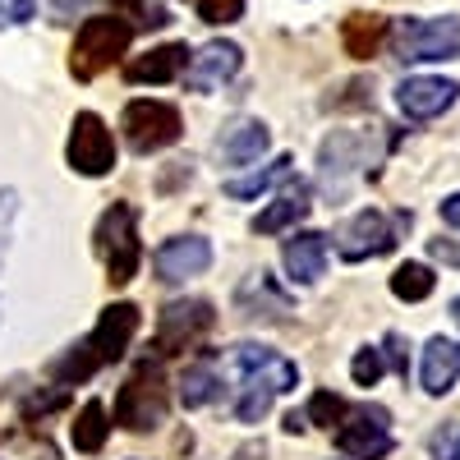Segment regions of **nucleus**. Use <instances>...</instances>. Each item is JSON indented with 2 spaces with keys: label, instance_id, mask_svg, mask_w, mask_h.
<instances>
[{
  "label": "nucleus",
  "instance_id": "10",
  "mask_svg": "<svg viewBox=\"0 0 460 460\" xmlns=\"http://www.w3.org/2000/svg\"><path fill=\"white\" fill-rule=\"evenodd\" d=\"M180 134H184V125H180V111L171 102L143 97V102H129L125 106V138H129V147L138 152V157L171 147Z\"/></svg>",
  "mask_w": 460,
  "mask_h": 460
},
{
  "label": "nucleus",
  "instance_id": "29",
  "mask_svg": "<svg viewBox=\"0 0 460 460\" xmlns=\"http://www.w3.org/2000/svg\"><path fill=\"white\" fill-rule=\"evenodd\" d=\"M350 373H355L359 387H373V382L382 377V350H359L355 364H350Z\"/></svg>",
  "mask_w": 460,
  "mask_h": 460
},
{
  "label": "nucleus",
  "instance_id": "9",
  "mask_svg": "<svg viewBox=\"0 0 460 460\" xmlns=\"http://www.w3.org/2000/svg\"><path fill=\"white\" fill-rule=\"evenodd\" d=\"M217 314L208 299H180V304H166L162 309V323H157V341H152V355L157 359H171L180 350H194V345L212 332Z\"/></svg>",
  "mask_w": 460,
  "mask_h": 460
},
{
  "label": "nucleus",
  "instance_id": "25",
  "mask_svg": "<svg viewBox=\"0 0 460 460\" xmlns=\"http://www.w3.org/2000/svg\"><path fill=\"white\" fill-rule=\"evenodd\" d=\"M290 166H295V162H290V157H281V162H272L267 171H258V175H249V180H230V184H226V194H230V199H258L262 189H272L277 180H286V175H290Z\"/></svg>",
  "mask_w": 460,
  "mask_h": 460
},
{
  "label": "nucleus",
  "instance_id": "31",
  "mask_svg": "<svg viewBox=\"0 0 460 460\" xmlns=\"http://www.w3.org/2000/svg\"><path fill=\"white\" fill-rule=\"evenodd\" d=\"M433 460H460V424H442L433 438Z\"/></svg>",
  "mask_w": 460,
  "mask_h": 460
},
{
  "label": "nucleus",
  "instance_id": "30",
  "mask_svg": "<svg viewBox=\"0 0 460 460\" xmlns=\"http://www.w3.org/2000/svg\"><path fill=\"white\" fill-rule=\"evenodd\" d=\"M69 396H65V387H56V392H37V396H28L23 401V419H42V414H51V410H60Z\"/></svg>",
  "mask_w": 460,
  "mask_h": 460
},
{
  "label": "nucleus",
  "instance_id": "35",
  "mask_svg": "<svg viewBox=\"0 0 460 460\" xmlns=\"http://www.w3.org/2000/svg\"><path fill=\"white\" fill-rule=\"evenodd\" d=\"M51 5H56V14L74 19V14H84V10H93V0H51Z\"/></svg>",
  "mask_w": 460,
  "mask_h": 460
},
{
  "label": "nucleus",
  "instance_id": "24",
  "mask_svg": "<svg viewBox=\"0 0 460 460\" xmlns=\"http://www.w3.org/2000/svg\"><path fill=\"white\" fill-rule=\"evenodd\" d=\"M392 295L405 299V304H419V299H429L433 295V272L424 262H405L396 267V277H392Z\"/></svg>",
  "mask_w": 460,
  "mask_h": 460
},
{
  "label": "nucleus",
  "instance_id": "28",
  "mask_svg": "<svg viewBox=\"0 0 460 460\" xmlns=\"http://www.w3.org/2000/svg\"><path fill=\"white\" fill-rule=\"evenodd\" d=\"M240 14H244V0H199L203 23H235Z\"/></svg>",
  "mask_w": 460,
  "mask_h": 460
},
{
  "label": "nucleus",
  "instance_id": "26",
  "mask_svg": "<svg viewBox=\"0 0 460 460\" xmlns=\"http://www.w3.org/2000/svg\"><path fill=\"white\" fill-rule=\"evenodd\" d=\"M115 14L129 19L134 28H166L171 23V10L162 0H115Z\"/></svg>",
  "mask_w": 460,
  "mask_h": 460
},
{
  "label": "nucleus",
  "instance_id": "1",
  "mask_svg": "<svg viewBox=\"0 0 460 460\" xmlns=\"http://www.w3.org/2000/svg\"><path fill=\"white\" fill-rule=\"evenodd\" d=\"M138 332V309L134 304H111V309H102L97 327L79 341V345H69V350L51 364V377L56 382H88L93 373H102L106 364H115L125 350H129V341Z\"/></svg>",
  "mask_w": 460,
  "mask_h": 460
},
{
  "label": "nucleus",
  "instance_id": "13",
  "mask_svg": "<svg viewBox=\"0 0 460 460\" xmlns=\"http://www.w3.org/2000/svg\"><path fill=\"white\" fill-rule=\"evenodd\" d=\"M152 262H157L162 281H189V277H203L212 267V244L203 235H180V240H166Z\"/></svg>",
  "mask_w": 460,
  "mask_h": 460
},
{
  "label": "nucleus",
  "instance_id": "3",
  "mask_svg": "<svg viewBox=\"0 0 460 460\" xmlns=\"http://www.w3.org/2000/svg\"><path fill=\"white\" fill-rule=\"evenodd\" d=\"M97 253L111 272V286H129L138 277L143 244H138V212L129 203H111L97 221Z\"/></svg>",
  "mask_w": 460,
  "mask_h": 460
},
{
  "label": "nucleus",
  "instance_id": "19",
  "mask_svg": "<svg viewBox=\"0 0 460 460\" xmlns=\"http://www.w3.org/2000/svg\"><path fill=\"white\" fill-rule=\"evenodd\" d=\"M309 189H304L299 180H290L286 175V189H281V199L267 208L258 221H253V230H262V235H277V230H286V226H295V221H304L309 217Z\"/></svg>",
  "mask_w": 460,
  "mask_h": 460
},
{
  "label": "nucleus",
  "instance_id": "36",
  "mask_svg": "<svg viewBox=\"0 0 460 460\" xmlns=\"http://www.w3.org/2000/svg\"><path fill=\"white\" fill-rule=\"evenodd\" d=\"M442 221H447V226H456V230H460V194H451V199H447V203H442Z\"/></svg>",
  "mask_w": 460,
  "mask_h": 460
},
{
  "label": "nucleus",
  "instance_id": "7",
  "mask_svg": "<svg viewBox=\"0 0 460 460\" xmlns=\"http://www.w3.org/2000/svg\"><path fill=\"white\" fill-rule=\"evenodd\" d=\"M410 226L405 212L387 217V212H377V208H364L355 212L350 221H345L336 230V249L345 262H364V258H382V253H392L396 240H401V230Z\"/></svg>",
  "mask_w": 460,
  "mask_h": 460
},
{
  "label": "nucleus",
  "instance_id": "23",
  "mask_svg": "<svg viewBox=\"0 0 460 460\" xmlns=\"http://www.w3.org/2000/svg\"><path fill=\"white\" fill-rule=\"evenodd\" d=\"M217 368L212 364H189L184 368V377H180V401L189 405V410H199V405H208L212 396H217Z\"/></svg>",
  "mask_w": 460,
  "mask_h": 460
},
{
  "label": "nucleus",
  "instance_id": "8",
  "mask_svg": "<svg viewBox=\"0 0 460 460\" xmlns=\"http://www.w3.org/2000/svg\"><path fill=\"white\" fill-rule=\"evenodd\" d=\"M336 451L345 460H382L392 451V414L382 405L345 410V419L336 424Z\"/></svg>",
  "mask_w": 460,
  "mask_h": 460
},
{
  "label": "nucleus",
  "instance_id": "32",
  "mask_svg": "<svg viewBox=\"0 0 460 460\" xmlns=\"http://www.w3.org/2000/svg\"><path fill=\"white\" fill-rule=\"evenodd\" d=\"M32 0H0V28H19V23H28L32 19Z\"/></svg>",
  "mask_w": 460,
  "mask_h": 460
},
{
  "label": "nucleus",
  "instance_id": "33",
  "mask_svg": "<svg viewBox=\"0 0 460 460\" xmlns=\"http://www.w3.org/2000/svg\"><path fill=\"white\" fill-rule=\"evenodd\" d=\"M429 253H433L438 262H451V267H460V240H433V244H429Z\"/></svg>",
  "mask_w": 460,
  "mask_h": 460
},
{
  "label": "nucleus",
  "instance_id": "21",
  "mask_svg": "<svg viewBox=\"0 0 460 460\" xmlns=\"http://www.w3.org/2000/svg\"><path fill=\"white\" fill-rule=\"evenodd\" d=\"M74 451H84V456H93V451H102L106 447V433H111V424H106V405L102 401H88L84 410H79V419H74Z\"/></svg>",
  "mask_w": 460,
  "mask_h": 460
},
{
  "label": "nucleus",
  "instance_id": "22",
  "mask_svg": "<svg viewBox=\"0 0 460 460\" xmlns=\"http://www.w3.org/2000/svg\"><path fill=\"white\" fill-rule=\"evenodd\" d=\"M0 460H60V451L32 429H19L10 438H0Z\"/></svg>",
  "mask_w": 460,
  "mask_h": 460
},
{
  "label": "nucleus",
  "instance_id": "17",
  "mask_svg": "<svg viewBox=\"0 0 460 460\" xmlns=\"http://www.w3.org/2000/svg\"><path fill=\"white\" fill-rule=\"evenodd\" d=\"M424 392L429 396H447L456 387V377H460V345L447 341V336H433L424 345Z\"/></svg>",
  "mask_w": 460,
  "mask_h": 460
},
{
  "label": "nucleus",
  "instance_id": "14",
  "mask_svg": "<svg viewBox=\"0 0 460 460\" xmlns=\"http://www.w3.org/2000/svg\"><path fill=\"white\" fill-rule=\"evenodd\" d=\"M235 69H240V47L235 42H208L199 56H189L184 84L194 88V93H212L226 79H235Z\"/></svg>",
  "mask_w": 460,
  "mask_h": 460
},
{
  "label": "nucleus",
  "instance_id": "2",
  "mask_svg": "<svg viewBox=\"0 0 460 460\" xmlns=\"http://www.w3.org/2000/svg\"><path fill=\"white\" fill-rule=\"evenodd\" d=\"M235 368H240V387H244V396L235 401V414L244 424H258L272 410V396L290 392L299 382V368L286 355L267 350V345H235Z\"/></svg>",
  "mask_w": 460,
  "mask_h": 460
},
{
  "label": "nucleus",
  "instance_id": "27",
  "mask_svg": "<svg viewBox=\"0 0 460 460\" xmlns=\"http://www.w3.org/2000/svg\"><path fill=\"white\" fill-rule=\"evenodd\" d=\"M345 405L341 396H332V392H318L314 401H309V410H304V419H309V424H318V429H336L341 419H345Z\"/></svg>",
  "mask_w": 460,
  "mask_h": 460
},
{
  "label": "nucleus",
  "instance_id": "4",
  "mask_svg": "<svg viewBox=\"0 0 460 460\" xmlns=\"http://www.w3.org/2000/svg\"><path fill=\"white\" fill-rule=\"evenodd\" d=\"M134 42V23L120 19V14H106V19H88L74 37V51H69V69L74 79H97L106 65H115Z\"/></svg>",
  "mask_w": 460,
  "mask_h": 460
},
{
  "label": "nucleus",
  "instance_id": "12",
  "mask_svg": "<svg viewBox=\"0 0 460 460\" xmlns=\"http://www.w3.org/2000/svg\"><path fill=\"white\" fill-rule=\"evenodd\" d=\"M460 84L456 79H433V74H419V79H405L396 88V106L410 120H438L442 111H451Z\"/></svg>",
  "mask_w": 460,
  "mask_h": 460
},
{
  "label": "nucleus",
  "instance_id": "38",
  "mask_svg": "<svg viewBox=\"0 0 460 460\" xmlns=\"http://www.w3.org/2000/svg\"><path fill=\"white\" fill-rule=\"evenodd\" d=\"M451 318L460 323V295H456V304H451Z\"/></svg>",
  "mask_w": 460,
  "mask_h": 460
},
{
  "label": "nucleus",
  "instance_id": "16",
  "mask_svg": "<svg viewBox=\"0 0 460 460\" xmlns=\"http://www.w3.org/2000/svg\"><path fill=\"white\" fill-rule=\"evenodd\" d=\"M184 65H189V47L184 42H171V47H157V51L129 60L125 65V79L129 84H171V79H180V74H184Z\"/></svg>",
  "mask_w": 460,
  "mask_h": 460
},
{
  "label": "nucleus",
  "instance_id": "20",
  "mask_svg": "<svg viewBox=\"0 0 460 460\" xmlns=\"http://www.w3.org/2000/svg\"><path fill=\"white\" fill-rule=\"evenodd\" d=\"M387 19L382 14H350L345 19V28H341V42H345V51H350L355 60H368V56H377V47L387 42Z\"/></svg>",
  "mask_w": 460,
  "mask_h": 460
},
{
  "label": "nucleus",
  "instance_id": "11",
  "mask_svg": "<svg viewBox=\"0 0 460 460\" xmlns=\"http://www.w3.org/2000/svg\"><path fill=\"white\" fill-rule=\"evenodd\" d=\"M65 157H69V166L79 171V175H106V171H115V138H111L102 115H93V111L74 115Z\"/></svg>",
  "mask_w": 460,
  "mask_h": 460
},
{
  "label": "nucleus",
  "instance_id": "15",
  "mask_svg": "<svg viewBox=\"0 0 460 460\" xmlns=\"http://www.w3.org/2000/svg\"><path fill=\"white\" fill-rule=\"evenodd\" d=\"M281 262H286L290 281L314 286V281L323 277V267H327V235H318V230H299V235L286 240Z\"/></svg>",
  "mask_w": 460,
  "mask_h": 460
},
{
  "label": "nucleus",
  "instance_id": "5",
  "mask_svg": "<svg viewBox=\"0 0 460 460\" xmlns=\"http://www.w3.org/2000/svg\"><path fill=\"white\" fill-rule=\"evenodd\" d=\"M166 377L157 364H138L129 373V382L120 387V396H115V424L129 429V433H152L166 419Z\"/></svg>",
  "mask_w": 460,
  "mask_h": 460
},
{
  "label": "nucleus",
  "instance_id": "18",
  "mask_svg": "<svg viewBox=\"0 0 460 460\" xmlns=\"http://www.w3.org/2000/svg\"><path fill=\"white\" fill-rule=\"evenodd\" d=\"M267 125H258V120H240V125H230L221 138H217V157H221V166H249V162H258L262 152H267Z\"/></svg>",
  "mask_w": 460,
  "mask_h": 460
},
{
  "label": "nucleus",
  "instance_id": "6",
  "mask_svg": "<svg viewBox=\"0 0 460 460\" xmlns=\"http://www.w3.org/2000/svg\"><path fill=\"white\" fill-rule=\"evenodd\" d=\"M392 51L405 65L419 60H456L460 56V19L442 14V19H401L387 28Z\"/></svg>",
  "mask_w": 460,
  "mask_h": 460
},
{
  "label": "nucleus",
  "instance_id": "37",
  "mask_svg": "<svg viewBox=\"0 0 460 460\" xmlns=\"http://www.w3.org/2000/svg\"><path fill=\"white\" fill-rule=\"evenodd\" d=\"M10 217H14V194L5 189V194H0V226H5ZM0 253H5V240H0Z\"/></svg>",
  "mask_w": 460,
  "mask_h": 460
},
{
  "label": "nucleus",
  "instance_id": "34",
  "mask_svg": "<svg viewBox=\"0 0 460 460\" xmlns=\"http://www.w3.org/2000/svg\"><path fill=\"white\" fill-rule=\"evenodd\" d=\"M387 350H392V364H396V373L405 377V373H410V355H405V341H401L396 332L387 336Z\"/></svg>",
  "mask_w": 460,
  "mask_h": 460
}]
</instances>
